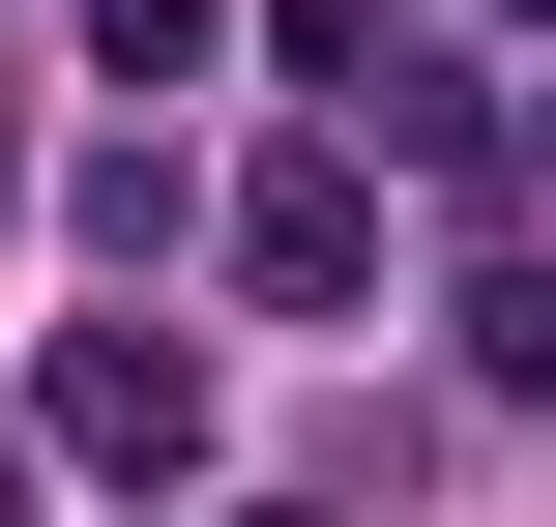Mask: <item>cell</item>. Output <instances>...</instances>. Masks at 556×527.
Listing matches in <instances>:
<instances>
[{"instance_id":"obj_1","label":"cell","mask_w":556,"mask_h":527,"mask_svg":"<svg viewBox=\"0 0 556 527\" xmlns=\"http://www.w3.org/2000/svg\"><path fill=\"white\" fill-rule=\"evenodd\" d=\"M59 469L205 499V352H176V323H59Z\"/></svg>"},{"instance_id":"obj_3","label":"cell","mask_w":556,"mask_h":527,"mask_svg":"<svg viewBox=\"0 0 556 527\" xmlns=\"http://www.w3.org/2000/svg\"><path fill=\"white\" fill-rule=\"evenodd\" d=\"M352 147H410V176H469V59H440V29H381V88H352Z\"/></svg>"},{"instance_id":"obj_5","label":"cell","mask_w":556,"mask_h":527,"mask_svg":"<svg viewBox=\"0 0 556 527\" xmlns=\"http://www.w3.org/2000/svg\"><path fill=\"white\" fill-rule=\"evenodd\" d=\"M205 527H323V499H205Z\"/></svg>"},{"instance_id":"obj_4","label":"cell","mask_w":556,"mask_h":527,"mask_svg":"<svg viewBox=\"0 0 556 527\" xmlns=\"http://www.w3.org/2000/svg\"><path fill=\"white\" fill-rule=\"evenodd\" d=\"M88 59H117V88H176V59H205V0H88Z\"/></svg>"},{"instance_id":"obj_2","label":"cell","mask_w":556,"mask_h":527,"mask_svg":"<svg viewBox=\"0 0 556 527\" xmlns=\"http://www.w3.org/2000/svg\"><path fill=\"white\" fill-rule=\"evenodd\" d=\"M235 293H293V323H352V293H381V176H352V147H293V176L235 205Z\"/></svg>"},{"instance_id":"obj_6","label":"cell","mask_w":556,"mask_h":527,"mask_svg":"<svg viewBox=\"0 0 556 527\" xmlns=\"http://www.w3.org/2000/svg\"><path fill=\"white\" fill-rule=\"evenodd\" d=\"M528 29H556V0H528Z\"/></svg>"}]
</instances>
